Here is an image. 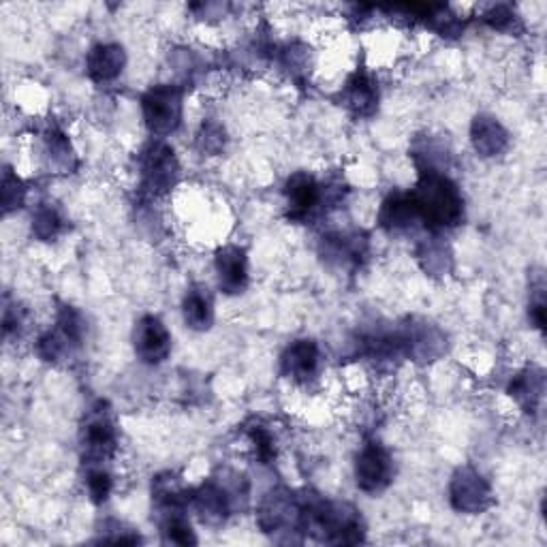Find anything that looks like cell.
Returning a JSON list of instances; mask_svg holds the SVG:
<instances>
[{
  "instance_id": "1",
  "label": "cell",
  "mask_w": 547,
  "mask_h": 547,
  "mask_svg": "<svg viewBox=\"0 0 547 547\" xmlns=\"http://www.w3.org/2000/svg\"><path fill=\"white\" fill-rule=\"evenodd\" d=\"M413 199L419 218L432 231L456 227L464 216V199L458 186L439 169L421 167Z\"/></svg>"
},
{
  "instance_id": "14",
  "label": "cell",
  "mask_w": 547,
  "mask_h": 547,
  "mask_svg": "<svg viewBox=\"0 0 547 547\" xmlns=\"http://www.w3.org/2000/svg\"><path fill=\"white\" fill-rule=\"evenodd\" d=\"M283 374L293 381H308L319 368V347L312 340H295L280 357Z\"/></svg>"
},
{
  "instance_id": "11",
  "label": "cell",
  "mask_w": 547,
  "mask_h": 547,
  "mask_svg": "<svg viewBox=\"0 0 547 547\" xmlns=\"http://www.w3.org/2000/svg\"><path fill=\"white\" fill-rule=\"evenodd\" d=\"M193 503L201 522L210 526L223 524L229 518L233 507H236L233 505L229 492L223 488V483L216 477L210 479L208 483H203V486L193 494Z\"/></svg>"
},
{
  "instance_id": "29",
  "label": "cell",
  "mask_w": 547,
  "mask_h": 547,
  "mask_svg": "<svg viewBox=\"0 0 547 547\" xmlns=\"http://www.w3.org/2000/svg\"><path fill=\"white\" fill-rule=\"evenodd\" d=\"M199 144H201L203 152L214 154V152L221 150L225 144V131L214 122L203 124V129L199 133Z\"/></svg>"
},
{
  "instance_id": "30",
  "label": "cell",
  "mask_w": 547,
  "mask_h": 547,
  "mask_svg": "<svg viewBox=\"0 0 547 547\" xmlns=\"http://www.w3.org/2000/svg\"><path fill=\"white\" fill-rule=\"evenodd\" d=\"M250 439H253L255 443V449H257V456L263 460V462H270L274 458V441L270 432L261 428V426H255L253 430H250Z\"/></svg>"
},
{
  "instance_id": "26",
  "label": "cell",
  "mask_w": 547,
  "mask_h": 547,
  "mask_svg": "<svg viewBox=\"0 0 547 547\" xmlns=\"http://www.w3.org/2000/svg\"><path fill=\"white\" fill-rule=\"evenodd\" d=\"M69 347H73L71 342L56 330V332L43 334L39 338L37 353H39L41 359H45V362H60V359L67 355Z\"/></svg>"
},
{
  "instance_id": "25",
  "label": "cell",
  "mask_w": 547,
  "mask_h": 547,
  "mask_svg": "<svg viewBox=\"0 0 547 547\" xmlns=\"http://www.w3.org/2000/svg\"><path fill=\"white\" fill-rule=\"evenodd\" d=\"M58 332L65 336L73 347L82 345V338H84V321L80 317V312H77L75 308L71 306H62L58 310Z\"/></svg>"
},
{
  "instance_id": "19",
  "label": "cell",
  "mask_w": 547,
  "mask_h": 547,
  "mask_svg": "<svg viewBox=\"0 0 547 547\" xmlns=\"http://www.w3.org/2000/svg\"><path fill=\"white\" fill-rule=\"evenodd\" d=\"M182 312H184V323L189 325L191 330L206 332L212 327L214 308H212L210 295L203 289H191L189 293H186Z\"/></svg>"
},
{
  "instance_id": "20",
  "label": "cell",
  "mask_w": 547,
  "mask_h": 547,
  "mask_svg": "<svg viewBox=\"0 0 547 547\" xmlns=\"http://www.w3.org/2000/svg\"><path fill=\"white\" fill-rule=\"evenodd\" d=\"M417 259L430 276H443L451 270V248L439 238H432L417 248Z\"/></svg>"
},
{
  "instance_id": "7",
  "label": "cell",
  "mask_w": 547,
  "mask_h": 547,
  "mask_svg": "<svg viewBox=\"0 0 547 547\" xmlns=\"http://www.w3.org/2000/svg\"><path fill=\"white\" fill-rule=\"evenodd\" d=\"M355 481L359 490L381 492L392 481V458L379 443H368L355 460Z\"/></svg>"
},
{
  "instance_id": "27",
  "label": "cell",
  "mask_w": 547,
  "mask_h": 547,
  "mask_svg": "<svg viewBox=\"0 0 547 547\" xmlns=\"http://www.w3.org/2000/svg\"><path fill=\"white\" fill-rule=\"evenodd\" d=\"M22 199H24L22 180L13 174L11 167H5V171H3V210H5V214L13 212L15 208H20Z\"/></svg>"
},
{
  "instance_id": "21",
  "label": "cell",
  "mask_w": 547,
  "mask_h": 547,
  "mask_svg": "<svg viewBox=\"0 0 547 547\" xmlns=\"http://www.w3.org/2000/svg\"><path fill=\"white\" fill-rule=\"evenodd\" d=\"M161 535L165 543L171 545H195L197 537L189 520L182 515V509L178 511H165L161 520Z\"/></svg>"
},
{
  "instance_id": "3",
  "label": "cell",
  "mask_w": 547,
  "mask_h": 547,
  "mask_svg": "<svg viewBox=\"0 0 547 547\" xmlns=\"http://www.w3.org/2000/svg\"><path fill=\"white\" fill-rule=\"evenodd\" d=\"M180 178V163L176 152L163 142H152L142 152V189L159 197L174 189Z\"/></svg>"
},
{
  "instance_id": "6",
  "label": "cell",
  "mask_w": 547,
  "mask_h": 547,
  "mask_svg": "<svg viewBox=\"0 0 547 547\" xmlns=\"http://www.w3.org/2000/svg\"><path fill=\"white\" fill-rule=\"evenodd\" d=\"M400 349L417 362H434L445 353V334L428 321H413L398 334Z\"/></svg>"
},
{
  "instance_id": "24",
  "label": "cell",
  "mask_w": 547,
  "mask_h": 547,
  "mask_svg": "<svg viewBox=\"0 0 547 547\" xmlns=\"http://www.w3.org/2000/svg\"><path fill=\"white\" fill-rule=\"evenodd\" d=\"M60 229H62V218H60L56 208L43 206L35 212V216H33V233L39 240H43V242L54 240L60 233Z\"/></svg>"
},
{
  "instance_id": "23",
  "label": "cell",
  "mask_w": 547,
  "mask_h": 547,
  "mask_svg": "<svg viewBox=\"0 0 547 547\" xmlns=\"http://www.w3.org/2000/svg\"><path fill=\"white\" fill-rule=\"evenodd\" d=\"M45 148H48V154H50L54 167L65 169V171H69L73 167V148H71L65 133H60L58 129H52L48 135H45Z\"/></svg>"
},
{
  "instance_id": "31",
  "label": "cell",
  "mask_w": 547,
  "mask_h": 547,
  "mask_svg": "<svg viewBox=\"0 0 547 547\" xmlns=\"http://www.w3.org/2000/svg\"><path fill=\"white\" fill-rule=\"evenodd\" d=\"M545 285L543 278L539 280V285L533 287V300H530V319L539 327V330H545Z\"/></svg>"
},
{
  "instance_id": "4",
  "label": "cell",
  "mask_w": 547,
  "mask_h": 547,
  "mask_svg": "<svg viewBox=\"0 0 547 547\" xmlns=\"http://www.w3.org/2000/svg\"><path fill=\"white\" fill-rule=\"evenodd\" d=\"M449 500L451 507L460 513H481L492 503V492L488 481L483 479L475 468L462 466L451 477L449 483Z\"/></svg>"
},
{
  "instance_id": "8",
  "label": "cell",
  "mask_w": 547,
  "mask_h": 547,
  "mask_svg": "<svg viewBox=\"0 0 547 547\" xmlns=\"http://www.w3.org/2000/svg\"><path fill=\"white\" fill-rule=\"evenodd\" d=\"M133 347L135 355L142 359L144 364H161L167 359L171 351V336L167 332L165 323L159 317L146 315L135 323L133 332Z\"/></svg>"
},
{
  "instance_id": "18",
  "label": "cell",
  "mask_w": 547,
  "mask_h": 547,
  "mask_svg": "<svg viewBox=\"0 0 547 547\" xmlns=\"http://www.w3.org/2000/svg\"><path fill=\"white\" fill-rule=\"evenodd\" d=\"M345 103L357 116H370L379 103V90L370 75L357 71L345 88Z\"/></svg>"
},
{
  "instance_id": "17",
  "label": "cell",
  "mask_w": 547,
  "mask_h": 547,
  "mask_svg": "<svg viewBox=\"0 0 547 547\" xmlns=\"http://www.w3.org/2000/svg\"><path fill=\"white\" fill-rule=\"evenodd\" d=\"M545 394V374L539 368L520 372L509 385V396L522 406L526 413H537Z\"/></svg>"
},
{
  "instance_id": "15",
  "label": "cell",
  "mask_w": 547,
  "mask_h": 547,
  "mask_svg": "<svg viewBox=\"0 0 547 547\" xmlns=\"http://www.w3.org/2000/svg\"><path fill=\"white\" fill-rule=\"evenodd\" d=\"M471 142L481 156L490 159V156H498L507 150L509 133L494 116L479 114L471 124Z\"/></svg>"
},
{
  "instance_id": "9",
  "label": "cell",
  "mask_w": 547,
  "mask_h": 547,
  "mask_svg": "<svg viewBox=\"0 0 547 547\" xmlns=\"http://www.w3.org/2000/svg\"><path fill=\"white\" fill-rule=\"evenodd\" d=\"M107 404L99 402V409L90 413L86 426L82 430V445L90 460H105L116 449V426L112 417L105 411Z\"/></svg>"
},
{
  "instance_id": "2",
  "label": "cell",
  "mask_w": 547,
  "mask_h": 547,
  "mask_svg": "<svg viewBox=\"0 0 547 547\" xmlns=\"http://www.w3.org/2000/svg\"><path fill=\"white\" fill-rule=\"evenodd\" d=\"M182 88L174 84H161L150 88L142 97V112L146 127L152 135H171L182 122Z\"/></svg>"
},
{
  "instance_id": "16",
  "label": "cell",
  "mask_w": 547,
  "mask_h": 547,
  "mask_svg": "<svg viewBox=\"0 0 547 547\" xmlns=\"http://www.w3.org/2000/svg\"><path fill=\"white\" fill-rule=\"evenodd\" d=\"M419 218L417 203L413 199V193H396L389 195L383 201V208L379 214V223L387 231H406L411 229Z\"/></svg>"
},
{
  "instance_id": "28",
  "label": "cell",
  "mask_w": 547,
  "mask_h": 547,
  "mask_svg": "<svg viewBox=\"0 0 547 547\" xmlns=\"http://www.w3.org/2000/svg\"><path fill=\"white\" fill-rule=\"evenodd\" d=\"M86 486H88L92 503L101 505L109 498V494H112V477H109V473H105L103 468H92V471L88 473Z\"/></svg>"
},
{
  "instance_id": "12",
  "label": "cell",
  "mask_w": 547,
  "mask_h": 547,
  "mask_svg": "<svg viewBox=\"0 0 547 547\" xmlns=\"http://www.w3.org/2000/svg\"><path fill=\"white\" fill-rule=\"evenodd\" d=\"M216 274L218 287L225 293H242L248 283V263L246 253L240 246H225L216 253Z\"/></svg>"
},
{
  "instance_id": "22",
  "label": "cell",
  "mask_w": 547,
  "mask_h": 547,
  "mask_svg": "<svg viewBox=\"0 0 547 547\" xmlns=\"http://www.w3.org/2000/svg\"><path fill=\"white\" fill-rule=\"evenodd\" d=\"M483 22L500 33H518L522 30L520 15L511 5H492L483 13Z\"/></svg>"
},
{
  "instance_id": "10",
  "label": "cell",
  "mask_w": 547,
  "mask_h": 547,
  "mask_svg": "<svg viewBox=\"0 0 547 547\" xmlns=\"http://www.w3.org/2000/svg\"><path fill=\"white\" fill-rule=\"evenodd\" d=\"M287 208L293 221H304V218L315 210L323 199V186L306 171H298L287 180L285 186Z\"/></svg>"
},
{
  "instance_id": "13",
  "label": "cell",
  "mask_w": 547,
  "mask_h": 547,
  "mask_svg": "<svg viewBox=\"0 0 547 547\" xmlns=\"http://www.w3.org/2000/svg\"><path fill=\"white\" fill-rule=\"evenodd\" d=\"M124 65H127V54H124V48L118 43H99L88 52L86 58L90 80L97 84L116 80Z\"/></svg>"
},
{
  "instance_id": "5",
  "label": "cell",
  "mask_w": 547,
  "mask_h": 547,
  "mask_svg": "<svg viewBox=\"0 0 547 547\" xmlns=\"http://www.w3.org/2000/svg\"><path fill=\"white\" fill-rule=\"evenodd\" d=\"M302 503L287 490H272L261 500L257 520L263 533H278V530H300Z\"/></svg>"
}]
</instances>
